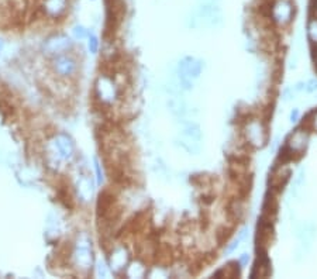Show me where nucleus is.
Wrapping results in <instances>:
<instances>
[{
	"instance_id": "1",
	"label": "nucleus",
	"mask_w": 317,
	"mask_h": 279,
	"mask_svg": "<svg viewBox=\"0 0 317 279\" xmlns=\"http://www.w3.org/2000/svg\"><path fill=\"white\" fill-rule=\"evenodd\" d=\"M295 3L292 0H268L261 7L262 19L277 27L289 26L295 17Z\"/></svg>"
},
{
	"instance_id": "2",
	"label": "nucleus",
	"mask_w": 317,
	"mask_h": 279,
	"mask_svg": "<svg viewBox=\"0 0 317 279\" xmlns=\"http://www.w3.org/2000/svg\"><path fill=\"white\" fill-rule=\"evenodd\" d=\"M75 157L74 140L65 133H57L49 140L47 162L49 168L57 169L62 161H71Z\"/></svg>"
},
{
	"instance_id": "3",
	"label": "nucleus",
	"mask_w": 317,
	"mask_h": 279,
	"mask_svg": "<svg viewBox=\"0 0 317 279\" xmlns=\"http://www.w3.org/2000/svg\"><path fill=\"white\" fill-rule=\"evenodd\" d=\"M241 133L245 144L251 148H262L270 138L267 123L259 117H247L244 120Z\"/></svg>"
},
{
	"instance_id": "4",
	"label": "nucleus",
	"mask_w": 317,
	"mask_h": 279,
	"mask_svg": "<svg viewBox=\"0 0 317 279\" xmlns=\"http://www.w3.org/2000/svg\"><path fill=\"white\" fill-rule=\"evenodd\" d=\"M93 93H95L96 102L100 106L109 107L119 99V96H120V86H119V83L116 82L113 76L106 75V73H101V75L97 76V79H96Z\"/></svg>"
},
{
	"instance_id": "5",
	"label": "nucleus",
	"mask_w": 317,
	"mask_h": 279,
	"mask_svg": "<svg viewBox=\"0 0 317 279\" xmlns=\"http://www.w3.org/2000/svg\"><path fill=\"white\" fill-rule=\"evenodd\" d=\"M71 261L78 271L88 272L93 265V253H92V241L86 236H81L75 241L71 248Z\"/></svg>"
},
{
	"instance_id": "6",
	"label": "nucleus",
	"mask_w": 317,
	"mask_h": 279,
	"mask_svg": "<svg viewBox=\"0 0 317 279\" xmlns=\"http://www.w3.org/2000/svg\"><path fill=\"white\" fill-rule=\"evenodd\" d=\"M51 69L58 79L69 80L76 76L79 69V62L71 53L61 54L52 57L51 60Z\"/></svg>"
},
{
	"instance_id": "7",
	"label": "nucleus",
	"mask_w": 317,
	"mask_h": 279,
	"mask_svg": "<svg viewBox=\"0 0 317 279\" xmlns=\"http://www.w3.org/2000/svg\"><path fill=\"white\" fill-rule=\"evenodd\" d=\"M74 48L72 40L65 34H55L45 40L42 44V53L49 57H57L61 54L69 53Z\"/></svg>"
},
{
	"instance_id": "8",
	"label": "nucleus",
	"mask_w": 317,
	"mask_h": 279,
	"mask_svg": "<svg viewBox=\"0 0 317 279\" xmlns=\"http://www.w3.org/2000/svg\"><path fill=\"white\" fill-rule=\"evenodd\" d=\"M307 141H309V133L306 128H297L293 133L290 134L289 138L286 140L285 147L289 150L292 160L297 161L303 157L306 147H307Z\"/></svg>"
},
{
	"instance_id": "9",
	"label": "nucleus",
	"mask_w": 317,
	"mask_h": 279,
	"mask_svg": "<svg viewBox=\"0 0 317 279\" xmlns=\"http://www.w3.org/2000/svg\"><path fill=\"white\" fill-rule=\"evenodd\" d=\"M274 240V223L259 217L256 227V253H267Z\"/></svg>"
},
{
	"instance_id": "10",
	"label": "nucleus",
	"mask_w": 317,
	"mask_h": 279,
	"mask_svg": "<svg viewBox=\"0 0 317 279\" xmlns=\"http://www.w3.org/2000/svg\"><path fill=\"white\" fill-rule=\"evenodd\" d=\"M290 175H292V171H290L288 164H281V165L274 166L272 172L270 173V178H268L270 191L275 193L282 192L284 186L289 180Z\"/></svg>"
},
{
	"instance_id": "11",
	"label": "nucleus",
	"mask_w": 317,
	"mask_h": 279,
	"mask_svg": "<svg viewBox=\"0 0 317 279\" xmlns=\"http://www.w3.org/2000/svg\"><path fill=\"white\" fill-rule=\"evenodd\" d=\"M130 262V253H128L127 247L116 246L112 247L110 257H109V265L110 269L115 273H124Z\"/></svg>"
},
{
	"instance_id": "12",
	"label": "nucleus",
	"mask_w": 317,
	"mask_h": 279,
	"mask_svg": "<svg viewBox=\"0 0 317 279\" xmlns=\"http://www.w3.org/2000/svg\"><path fill=\"white\" fill-rule=\"evenodd\" d=\"M75 191H76V195H78V198L82 203H89L90 200L93 199L95 188H93V182L88 175H81L78 178L76 185H75Z\"/></svg>"
},
{
	"instance_id": "13",
	"label": "nucleus",
	"mask_w": 317,
	"mask_h": 279,
	"mask_svg": "<svg viewBox=\"0 0 317 279\" xmlns=\"http://www.w3.org/2000/svg\"><path fill=\"white\" fill-rule=\"evenodd\" d=\"M68 0H44L42 12L49 19H60L67 12Z\"/></svg>"
},
{
	"instance_id": "14",
	"label": "nucleus",
	"mask_w": 317,
	"mask_h": 279,
	"mask_svg": "<svg viewBox=\"0 0 317 279\" xmlns=\"http://www.w3.org/2000/svg\"><path fill=\"white\" fill-rule=\"evenodd\" d=\"M255 264L252 268V272H251V278H268L272 272L271 269V261L268 258L267 253H256Z\"/></svg>"
},
{
	"instance_id": "15",
	"label": "nucleus",
	"mask_w": 317,
	"mask_h": 279,
	"mask_svg": "<svg viewBox=\"0 0 317 279\" xmlns=\"http://www.w3.org/2000/svg\"><path fill=\"white\" fill-rule=\"evenodd\" d=\"M124 275L128 278H144V276H147L148 271H147L145 262H142L141 259H135L133 262L130 261L126 271H124Z\"/></svg>"
},
{
	"instance_id": "16",
	"label": "nucleus",
	"mask_w": 317,
	"mask_h": 279,
	"mask_svg": "<svg viewBox=\"0 0 317 279\" xmlns=\"http://www.w3.org/2000/svg\"><path fill=\"white\" fill-rule=\"evenodd\" d=\"M241 272V265L238 261H230L226 265L222 266L217 272L213 273L215 278H237Z\"/></svg>"
},
{
	"instance_id": "17",
	"label": "nucleus",
	"mask_w": 317,
	"mask_h": 279,
	"mask_svg": "<svg viewBox=\"0 0 317 279\" xmlns=\"http://www.w3.org/2000/svg\"><path fill=\"white\" fill-rule=\"evenodd\" d=\"M183 135L189 140V144H199V141L202 138L200 127L196 123H186L183 128Z\"/></svg>"
},
{
	"instance_id": "18",
	"label": "nucleus",
	"mask_w": 317,
	"mask_h": 279,
	"mask_svg": "<svg viewBox=\"0 0 317 279\" xmlns=\"http://www.w3.org/2000/svg\"><path fill=\"white\" fill-rule=\"evenodd\" d=\"M233 231H234L233 227L223 224V226H220L216 230V234H215V236H216V241L220 246H224V244L230 240V237L233 236Z\"/></svg>"
},
{
	"instance_id": "19",
	"label": "nucleus",
	"mask_w": 317,
	"mask_h": 279,
	"mask_svg": "<svg viewBox=\"0 0 317 279\" xmlns=\"http://www.w3.org/2000/svg\"><path fill=\"white\" fill-rule=\"evenodd\" d=\"M307 37L311 41V44L317 45V16H311L307 23Z\"/></svg>"
},
{
	"instance_id": "20",
	"label": "nucleus",
	"mask_w": 317,
	"mask_h": 279,
	"mask_svg": "<svg viewBox=\"0 0 317 279\" xmlns=\"http://www.w3.org/2000/svg\"><path fill=\"white\" fill-rule=\"evenodd\" d=\"M72 34H74V37L76 38L78 41H82L85 40V38H88L89 37V30L86 27L81 26V24H76L74 27V30H72Z\"/></svg>"
},
{
	"instance_id": "21",
	"label": "nucleus",
	"mask_w": 317,
	"mask_h": 279,
	"mask_svg": "<svg viewBox=\"0 0 317 279\" xmlns=\"http://www.w3.org/2000/svg\"><path fill=\"white\" fill-rule=\"evenodd\" d=\"M99 38L96 37L95 34H89V37H88V48H89V51H90V54H96L97 51H99Z\"/></svg>"
},
{
	"instance_id": "22",
	"label": "nucleus",
	"mask_w": 317,
	"mask_h": 279,
	"mask_svg": "<svg viewBox=\"0 0 317 279\" xmlns=\"http://www.w3.org/2000/svg\"><path fill=\"white\" fill-rule=\"evenodd\" d=\"M96 273L99 278H108L109 276V269L108 266L104 265V262H99L96 266Z\"/></svg>"
},
{
	"instance_id": "23",
	"label": "nucleus",
	"mask_w": 317,
	"mask_h": 279,
	"mask_svg": "<svg viewBox=\"0 0 317 279\" xmlns=\"http://www.w3.org/2000/svg\"><path fill=\"white\" fill-rule=\"evenodd\" d=\"M95 171H96V179H97V183L101 185L103 183V172H101V164L99 162L97 158H95Z\"/></svg>"
},
{
	"instance_id": "24",
	"label": "nucleus",
	"mask_w": 317,
	"mask_h": 279,
	"mask_svg": "<svg viewBox=\"0 0 317 279\" xmlns=\"http://www.w3.org/2000/svg\"><path fill=\"white\" fill-rule=\"evenodd\" d=\"M306 90L307 92H314L317 90V80H309L307 83H306Z\"/></svg>"
},
{
	"instance_id": "25",
	"label": "nucleus",
	"mask_w": 317,
	"mask_h": 279,
	"mask_svg": "<svg viewBox=\"0 0 317 279\" xmlns=\"http://www.w3.org/2000/svg\"><path fill=\"white\" fill-rule=\"evenodd\" d=\"M248 261H250V255H248L247 253L241 254V257H240V259H238V262H240L241 268H244V266L247 265V264H248Z\"/></svg>"
},
{
	"instance_id": "26",
	"label": "nucleus",
	"mask_w": 317,
	"mask_h": 279,
	"mask_svg": "<svg viewBox=\"0 0 317 279\" xmlns=\"http://www.w3.org/2000/svg\"><path fill=\"white\" fill-rule=\"evenodd\" d=\"M297 117H299V110L295 109V110L290 113V121H292V123H295V121H297Z\"/></svg>"
},
{
	"instance_id": "27",
	"label": "nucleus",
	"mask_w": 317,
	"mask_h": 279,
	"mask_svg": "<svg viewBox=\"0 0 317 279\" xmlns=\"http://www.w3.org/2000/svg\"><path fill=\"white\" fill-rule=\"evenodd\" d=\"M311 127H313V128H316V131H317V112H316V114H314V119H313V124H311Z\"/></svg>"
},
{
	"instance_id": "28",
	"label": "nucleus",
	"mask_w": 317,
	"mask_h": 279,
	"mask_svg": "<svg viewBox=\"0 0 317 279\" xmlns=\"http://www.w3.org/2000/svg\"><path fill=\"white\" fill-rule=\"evenodd\" d=\"M314 62H316L314 65H316V69H317V54H316V55H314Z\"/></svg>"
},
{
	"instance_id": "29",
	"label": "nucleus",
	"mask_w": 317,
	"mask_h": 279,
	"mask_svg": "<svg viewBox=\"0 0 317 279\" xmlns=\"http://www.w3.org/2000/svg\"><path fill=\"white\" fill-rule=\"evenodd\" d=\"M2 48H3V41L0 40V50H2Z\"/></svg>"
}]
</instances>
